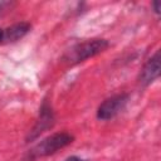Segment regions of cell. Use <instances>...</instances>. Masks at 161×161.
I'll return each mask as SVG.
<instances>
[{"label": "cell", "instance_id": "277c9868", "mask_svg": "<svg viewBox=\"0 0 161 161\" xmlns=\"http://www.w3.org/2000/svg\"><path fill=\"white\" fill-rule=\"evenodd\" d=\"M130 101L128 93H117L111 97H107L97 108L96 117L99 121H109L118 116L127 106Z\"/></svg>", "mask_w": 161, "mask_h": 161}, {"label": "cell", "instance_id": "3957f363", "mask_svg": "<svg viewBox=\"0 0 161 161\" xmlns=\"http://www.w3.org/2000/svg\"><path fill=\"white\" fill-rule=\"evenodd\" d=\"M54 123H55V116H54L53 107H52L50 102L48 101V98H44L40 104V108H39V116H38L33 128L28 132V135L25 137V142L26 143L33 142L43 132H45L47 130H50L54 126Z\"/></svg>", "mask_w": 161, "mask_h": 161}, {"label": "cell", "instance_id": "6da1fadb", "mask_svg": "<svg viewBox=\"0 0 161 161\" xmlns=\"http://www.w3.org/2000/svg\"><path fill=\"white\" fill-rule=\"evenodd\" d=\"M73 141H74V136L67 131L52 133V135L44 137L43 140H40L36 145H34L26 152L24 160L25 161H35L38 158L50 156V155L58 152L59 150L69 146L70 143H73Z\"/></svg>", "mask_w": 161, "mask_h": 161}, {"label": "cell", "instance_id": "5b68a950", "mask_svg": "<svg viewBox=\"0 0 161 161\" xmlns=\"http://www.w3.org/2000/svg\"><path fill=\"white\" fill-rule=\"evenodd\" d=\"M160 52L156 50V53L150 57L146 63L143 64V67L141 68L138 77H137V83L141 87H148L150 84H152L156 79H158L160 77Z\"/></svg>", "mask_w": 161, "mask_h": 161}, {"label": "cell", "instance_id": "52a82bcc", "mask_svg": "<svg viewBox=\"0 0 161 161\" xmlns=\"http://www.w3.org/2000/svg\"><path fill=\"white\" fill-rule=\"evenodd\" d=\"M151 6H152V11H153L156 15H160V3H158V1H153V3L151 4Z\"/></svg>", "mask_w": 161, "mask_h": 161}, {"label": "cell", "instance_id": "7a4b0ae2", "mask_svg": "<svg viewBox=\"0 0 161 161\" xmlns=\"http://www.w3.org/2000/svg\"><path fill=\"white\" fill-rule=\"evenodd\" d=\"M109 42L102 38L86 39L83 42H78L73 47H70L63 55V60L70 65L84 62L89 58H93L106 49L109 48Z\"/></svg>", "mask_w": 161, "mask_h": 161}, {"label": "cell", "instance_id": "30bf717a", "mask_svg": "<svg viewBox=\"0 0 161 161\" xmlns=\"http://www.w3.org/2000/svg\"><path fill=\"white\" fill-rule=\"evenodd\" d=\"M3 34H4V28L0 26V44H3Z\"/></svg>", "mask_w": 161, "mask_h": 161}, {"label": "cell", "instance_id": "ba28073f", "mask_svg": "<svg viewBox=\"0 0 161 161\" xmlns=\"http://www.w3.org/2000/svg\"><path fill=\"white\" fill-rule=\"evenodd\" d=\"M64 161H87V160H84V158H82V157H79V156H69V157H67Z\"/></svg>", "mask_w": 161, "mask_h": 161}, {"label": "cell", "instance_id": "9c48e42d", "mask_svg": "<svg viewBox=\"0 0 161 161\" xmlns=\"http://www.w3.org/2000/svg\"><path fill=\"white\" fill-rule=\"evenodd\" d=\"M9 5H10V3H8V1H1V3H0V14H1Z\"/></svg>", "mask_w": 161, "mask_h": 161}, {"label": "cell", "instance_id": "8992f818", "mask_svg": "<svg viewBox=\"0 0 161 161\" xmlns=\"http://www.w3.org/2000/svg\"><path fill=\"white\" fill-rule=\"evenodd\" d=\"M31 30V24L29 21H19L8 28H4L3 34V44L15 43L23 39L29 31Z\"/></svg>", "mask_w": 161, "mask_h": 161}]
</instances>
